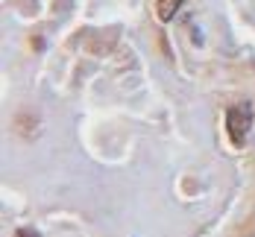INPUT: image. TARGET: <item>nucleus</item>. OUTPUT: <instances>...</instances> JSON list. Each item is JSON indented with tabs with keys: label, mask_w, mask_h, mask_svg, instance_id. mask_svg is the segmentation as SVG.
I'll list each match as a JSON object with an SVG mask.
<instances>
[{
	"label": "nucleus",
	"mask_w": 255,
	"mask_h": 237,
	"mask_svg": "<svg viewBox=\"0 0 255 237\" xmlns=\"http://www.w3.org/2000/svg\"><path fill=\"white\" fill-rule=\"evenodd\" d=\"M226 132H229V138H232L235 147L247 144V138H250V132H253V105L250 103L232 105L229 111H226Z\"/></svg>",
	"instance_id": "f257e3e1"
},
{
	"label": "nucleus",
	"mask_w": 255,
	"mask_h": 237,
	"mask_svg": "<svg viewBox=\"0 0 255 237\" xmlns=\"http://www.w3.org/2000/svg\"><path fill=\"white\" fill-rule=\"evenodd\" d=\"M182 3L185 0H155V15H158V21H173L176 18V12L182 9Z\"/></svg>",
	"instance_id": "f03ea898"
},
{
	"label": "nucleus",
	"mask_w": 255,
	"mask_h": 237,
	"mask_svg": "<svg viewBox=\"0 0 255 237\" xmlns=\"http://www.w3.org/2000/svg\"><path fill=\"white\" fill-rule=\"evenodd\" d=\"M15 237H41V232L32 229V226H21V229L15 232Z\"/></svg>",
	"instance_id": "7ed1b4c3"
}]
</instances>
